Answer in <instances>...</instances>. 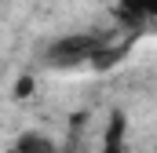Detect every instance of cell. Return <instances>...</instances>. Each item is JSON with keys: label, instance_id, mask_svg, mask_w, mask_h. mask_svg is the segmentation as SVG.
<instances>
[{"label": "cell", "instance_id": "obj_4", "mask_svg": "<svg viewBox=\"0 0 157 153\" xmlns=\"http://www.w3.org/2000/svg\"><path fill=\"white\" fill-rule=\"evenodd\" d=\"M124 22H150L157 15V0H121Z\"/></svg>", "mask_w": 157, "mask_h": 153}, {"label": "cell", "instance_id": "obj_1", "mask_svg": "<svg viewBox=\"0 0 157 153\" xmlns=\"http://www.w3.org/2000/svg\"><path fill=\"white\" fill-rule=\"evenodd\" d=\"M106 40L95 37V33H70V37H59L48 51H44V66L51 69H80V66H91V58L99 55Z\"/></svg>", "mask_w": 157, "mask_h": 153}, {"label": "cell", "instance_id": "obj_2", "mask_svg": "<svg viewBox=\"0 0 157 153\" xmlns=\"http://www.w3.org/2000/svg\"><path fill=\"white\" fill-rule=\"evenodd\" d=\"M128 117L121 113V110H113L110 113V120H106V128H102V146H99V153H128Z\"/></svg>", "mask_w": 157, "mask_h": 153}, {"label": "cell", "instance_id": "obj_3", "mask_svg": "<svg viewBox=\"0 0 157 153\" xmlns=\"http://www.w3.org/2000/svg\"><path fill=\"white\" fill-rule=\"evenodd\" d=\"M11 150L15 153H59V146L48 135H40V131H26V135H18V142Z\"/></svg>", "mask_w": 157, "mask_h": 153}]
</instances>
